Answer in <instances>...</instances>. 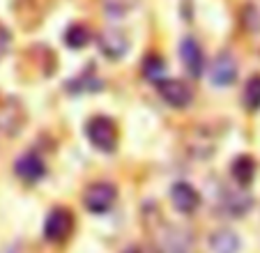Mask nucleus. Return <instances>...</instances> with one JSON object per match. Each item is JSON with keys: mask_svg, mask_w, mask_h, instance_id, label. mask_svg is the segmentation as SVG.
<instances>
[{"mask_svg": "<svg viewBox=\"0 0 260 253\" xmlns=\"http://www.w3.org/2000/svg\"><path fill=\"white\" fill-rule=\"evenodd\" d=\"M10 46H12V33H10V30H7L3 23H0V60L7 55Z\"/></svg>", "mask_w": 260, "mask_h": 253, "instance_id": "18", "label": "nucleus"}, {"mask_svg": "<svg viewBox=\"0 0 260 253\" xmlns=\"http://www.w3.org/2000/svg\"><path fill=\"white\" fill-rule=\"evenodd\" d=\"M161 99L173 108H187L193 102V90L189 83L180 81V78H164L157 83Z\"/></svg>", "mask_w": 260, "mask_h": 253, "instance_id": "4", "label": "nucleus"}, {"mask_svg": "<svg viewBox=\"0 0 260 253\" xmlns=\"http://www.w3.org/2000/svg\"><path fill=\"white\" fill-rule=\"evenodd\" d=\"M180 58L182 65L187 69V74L191 78H201L203 76V67H205V55H203V49L198 44V39L187 35V37L180 42Z\"/></svg>", "mask_w": 260, "mask_h": 253, "instance_id": "6", "label": "nucleus"}, {"mask_svg": "<svg viewBox=\"0 0 260 253\" xmlns=\"http://www.w3.org/2000/svg\"><path fill=\"white\" fill-rule=\"evenodd\" d=\"M210 78L214 85H219V88H228V85H233V83L237 81V60L233 53H228V51H223V53H219L214 58V62H212L210 67Z\"/></svg>", "mask_w": 260, "mask_h": 253, "instance_id": "7", "label": "nucleus"}, {"mask_svg": "<svg viewBox=\"0 0 260 253\" xmlns=\"http://www.w3.org/2000/svg\"><path fill=\"white\" fill-rule=\"evenodd\" d=\"M242 23H244V28L251 30V33H258L260 30V14L255 12L253 5H246L244 14H242Z\"/></svg>", "mask_w": 260, "mask_h": 253, "instance_id": "17", "label": "nucleus"}, {"mask_svg": "<svg viewBox=\"0 0 260 253\" xmlns=\"http://www.w3.org/2000/svg\"><path fill=\"white\" fill-rule=\"evenodd\" d=\"M251 205H253V200L244 191V186H240L235 191H223V198H221V209L228 216H244L251 209Z\"/></svg>", "mask_w": 260, "mask_h": 253, "instance_id": "11", "label": "nucleus"}, {"mask_svg": "<svg viewBox=\"0 0 260 253\" xmlns=\"http://www.w3.org/2000/svg\"><path fill=\"white\" fill-rule=\"evenodd\" d=\"M122 253H154V248L147 246V244H132V246H127Z\"/></svg>", "mask_w": 260, "mask_h": 253, "instance_id": "19", "label": "nucleus"}, {"mask_svg": "<svg viewBox=\"0 0 260 253\" xmlns=\"http://www.w3.org/2000/svg\"><path fill=\"white\" fill-rule=\"evenodd\" d=\"M99 49L106 58L111 60H120L129 49V42L124 37V33H120L118 28H108L99 35Z\"/></svg>", "mask_w": 260, "mask_h": 253, "instance_id": "10", "label": "nucleus"}, {"mask_svg": "<svg viewBox=\"0 0 260 253\" xmlns=\"http://www.w3.org/2000/svg\"><path fill=\"white\" fill-rule=\"evenodd\" d=\"M210 246L214 253H240L242 248V239L235 230L231 228H219L212 233L210 237Z\"/></svg>", "mask_w": 260, "mask_h": 253, "instance_id": "12", "label": "nucleus"}, {"mask_svg": "<svg viewBox=\"0 0 260 253\" xmlns=\"http://www.w3.org/2000/svg\"><path fill=\"white\" fill-rule=\"evenodd\" d=\"M74 230V214L67 207H55L44 221V237L49 242H64Z\"/></svg>", "mask_w": 260, "mask_h": 253, "instance_id": "5", "label": "nucleus"}, {"mask_svg": "<svg viewBox=\"0 0 260 253\" xmlns=\"http://www.w3.org/2000/svg\"><path fill=\"white\" fill-rule=\"evenodd\" d=\"M143 74H145V78H150V81L159 83L164 81V74H166V62H164L161 55L157 53H150L145 55V60H143Z\"/></svg>", "mask_w": 260, "mask_h": 253, "instance_id": "15", "label": "nucleus"}, {"mask_svg": "<svg viewBox=\"0 0 260 253\" xmlns=\"http://www.w3.org/2000/svg\"><path fill=\"white\" fill-rule=\"evenodd\" d=\"M246 111H258L260 108V76H251L244 83V92H242Z\"/></svg>", "mask_w": 260, "mask_h": 253, "instance_id": "16", "label": "nucleus"}, {"mask_svg": "<svg viewBox=\"0 0 260 253\" xmlns=\"http://www.w3.org/2000/svg\"><path fill=\"white\" fill-rule=\"evenodd\" d=\"M171 203L182 214H193L201 207V194L189 182H175L171 189Z\"/></svg>", "mask_w": 260, "mask_h": 253, "instance_id": "8", "label": "nucleus"}, {"mask_svg": "<svg viewBox=\"0 0 260 253\" xmlns=\"http://www.w3.org/2000/svg\"><path fill=\"white\" fill-rule=\"evenodd\" d=\"M90 39H92V33L88 30V25L83 23H74L67 28L64 33V42H67L69 49H85L90 44Z\"/></svg>", "mask_w": 260, "mask_h": 253, "instance_id": "14", "label": "nucleus"}, {"mask_svg": "<svg viewBox=\"0 0 260 253\" xmlns=\"http://www.w3.org/2000/svg\"><path fill=\"white\" fill-rule=\"evenodd\" d=\"M159 251L161 253H191L193 248V235L189 228L182 226H171L168 221L161 224V230L157 233Z\"/></svg>", "mask_w": 260, "mask_h": 253, "instance_id": "2", "label": "nucleus"}, {"mask_svg": "<svg viewBox=\"0 0 260 253\" xmlns=\"http://www.w3.org/2000/svg\"><path fill=\"white\" fill-rule=\"evenodd\" d=\"M255 161L251 159L249 154H242V156H237L235 161H233V166H231V173H233V180L237 182V186H249L251 182H253V177H255Z\"/></svg>", "mask_w": 260, "mask_h": 253, "instance_id": "13", "label": "nucleus"}, {"mask_svg": "<svg viewBox=\"0 0 260 253\" xmlns=\"http://www.w3.org/2000/svg\"><path fill=\"white\" fill-rule=\"evenodd\" d=\"M118 200V189L108 182H94L85 189L83 194V205L92 212V214H104L115 205Z\"/></svg>", "mask_w": 260, "mask_h": 253, "instance_id": "3", "label": "nucleus"}, {"mask_svg": "<svg viewBox=\"0 0 260 253\" xmlns=\"http://www.w3.org/2000/svg\"><path fill=\"white\" fill-rule=\"evenodd\" d=\"M14 171L23 182L32 184V182H40L42 177H44L46 164H44V159H42L37 152H25V154H21L19 159H16Z\"/></svg>", "mask_w": 260, "mask_h": 253, "instance_id": "9", "label": "nucleus"}, {"mask_svg": "<svg viewBox=\"0 0 260 253\" xmlns=\"http://www.w3.org/2000/svg\"><path fill=\"white\" fill-rule=\"evenodd\" d=\"M85 136L99 152H113L118 147V126L106 115L90 117L85 124Z\"/></svg>", "mask_w": 260, "mask_h": 253, "instance_id": "1", "label": "nucleus"}]
</instances>
